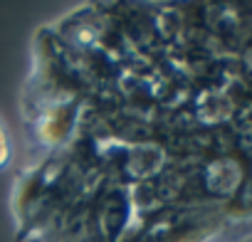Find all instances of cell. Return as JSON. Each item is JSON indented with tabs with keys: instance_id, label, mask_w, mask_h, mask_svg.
<instances>
[{
	"instance_id": "cell-1",
	"label": "cell",
	"mask_w": 252,
	"mask_h": 242,
	"mask_svg": "<svg viewBox=\"0 0 252 242\" xmlns=\"http://www.w3.org/2000/svg\"><path fill=\"white\" fill-rule=\"evenodd\" d=\"M8 161H10V136L3 126V121H0V168L8 166Z\"/></svg>"
}]
</instances>
